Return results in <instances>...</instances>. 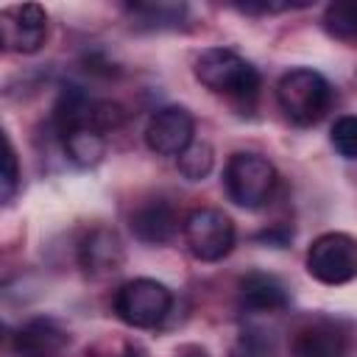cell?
<instances>
[{"label":"cell","instance_id":"6da1fadb","mask_svg":"<svg viewBox=\"0 0 357 357\" xmlns=\"http://www.w3.org/2000/svg\"><path fill=\"white\" fill-rule=\"evenodd\" d=\"M276 100L290 123L315 126L332 103V86L321 73L310 67H296L279 78Z\"/></svg>","mask_w":357,"mask_h":357},{"label":"cell","instance_id":"7a4b0ae2","mask_svg":"<svg viewBox=\"0 0 357 357\" xmlns=\"http://www.w3.org/2000/svg\"><path fill=\"white\" fill-rule=\"evenodd\" d=\"M195 78L220 95H237V98H251L259 89V73L234 50L229 47H206L195 64H192Z\"/></svg>","mask_w":357,"mask_h":357},{"label":"cell","instance_id":"3957f363","mask_svg":"<svg viewBox=\"0 0 357 357\" xmlns=\"http://www.w3.org/2000/svg\"><path fill=\"white\" fill-rule=\"evenodd\" d=\"M223 184H226L229 198L237 206L259 209L276 187V167L265 156L243 151L229 159V165L223 170Z\"/></svg>","mask_w":357,"mask_h":357},{"label":"cell","instance_id":"277c9868","mask_svg":"<svg viewBox=\"0 0 357 357\" xmlns=\"http://www.w3.org/2000/svg\"><path fill=\"white\" fill-rule=\"evenodd\" d=\"M170 304H173L170 290L162 282L145 279V276L120 284V290L114 293L117 318L134 329H151L162 324L165 315L170 312Z\"/></svg>","mask_w":357,"mask_h":357},{"label":"cell","instance_id":"5b68a950","mask_svg":"<svg viewBox=\"0 0 357 357\" xmlns=\"http://www.w3.org/2000/svg\"><path fill=\"white\" fill-rule=\"evenodd\" d=\"M184 243L195 259L218 262L234 248V223L223 209H192L184 218Z\"/></svg>","mask_w":357,"mask_h":357},{"label":"cell","instance_id":"8992f818","mask_svg":"<svg viewBox=\"0 0 357 357\" xmlns=\"http://www.w3.org/2000/svg\"><path fill=\"white\" fill-rule=\"evenodd\" d=\"M307 271L324 284H346L357 276V240L343 231H326L307 248Z\"/></svg>","mask_w":357,"mask_h":357},{"label":"cell","instance_id":"52a82bcc","mask_svg":"<svg viewBox=\"0 0 357 357\" xmlns=\"http://www.w3.org/2000/svg\"><path fill=\"white\" fill-rule=\"evenodd\" d=\"M47 36V14L36 3H20L0 11V45L11 53H36Z\"/></svg>","mask_w":357,"mask_h":357},{"label":"cell","instance_id":"ba28073f","mask_svg":"<svg viewBox=\"0 0 357 357\" xmlns=\"http://www.w3.org/2000/svg\"><path fill=\"white\" fill-rule=\"evenodd\" d=\"M195 120L184 106H162L145 126V142L159 156H181L195 139Z\"/></svg>","mask_w":357,"mask_h":357},{"label":"cell","instance_id":"9c48e42d","mask_svg":"<svg viewBox=\"0 0 357 357\" xmlns=\"http://www.w3.org/2000/svg\"><path fill=\"white\" fill-rule=\"evenodd\" d=\"M123 259H126L123 243H120L117 231H112L106 226L92 229L81 240V245H78V262L92 276H103V273L120 271L123 268Z\"/></svg>","mask_w":357,"mask_h":357},{"label":"cell","instance_id":"30bf717a","mask_svg":"<svg viewBox=\"0 0 357 357\" xmlns=\"http://www.w3.org/2000/svg\"><path fill=\"white\" fill-rule=\"evenodd\" d=\"M346 335L335 324L315 321L293 335L290 351L293 357H346Z\"/></svg>","mask_w":357,"mask_h":357},{"label":"cell","instance_id":"8fae6325","mask_svg":"<svg viewBox=\"0 0 357 357\" xmlns=\"http://www.w3.org/2000/svg\"><path fill=\"white\" fill-rule=\"evenodd\" d=\"M240 301L254 312H279L290 304V296L273 273L251 271L240 279Z\"/></svg>","mask_w":357,"mask_h":357},{"label":"cell","instance_id":"7c38bea8","mask_svg":"<svg viewBox=\"0 0 357 357\" xmlns=\"http://www.w3.org/2000/svg\"><path fill=\"white\" fill-rule=\"evenodd\" d=\"M176 229H178V218H176L173 206L165 201H148V204L137 206L131 215L134 237L142 243H151V245L167 243L176 234Z\"/></svg>","mask_w":357,"mask_h":357},{"label":"cell","instance_id":"4fadbf2b","mask_svg":"<svg viewBox=\"0 0 357 357\" xmlns=\"http://www.w3.org/2000/svg\"><path fill=\"white\" fill-rule=\"evenodd\" d=\"M67 343L64 329L50 318H36L17 332L20 357H56V351Z\"/></svg>","mask_w":357,"mask_h":357},{"label":"cell","instance_id":"5bb4252c","mask_svg":"<svg viewBox=\"0 0 357 357\" xmlns=\"http://www.w3.org/2000/svg\"><path fill=\"white\" fill-rule=\"evenodd\" d=\"M61 139H64V151L67 156L81 165V167H92L100 162L103 151H106V139L100 131H95L92 126L81 123V126H73L67 131H61Z\"/></svg>","mask_w":357,"mask_h":357},{"label":"cell","instance_id":"9a60e30c","mask_svg":"<svg viewBox=\"0 0 357 357\" xmlns=\"http://www.w3.org/2000/svg\"><path fill=\"white\" fill-rule=\"evenodd\" d=\"M324 28L340 42H357V0H335L324 8Z\"/></svg>","mask_w":357,"mask_h":357},{"label":"cell","instance_id":"2e32d148","mask_svg":"<svg viewBox=\"0 0 357 357\" xmlns=\"http://www.w3.org/2000/svg\"><path fill=\"white\" fill-rule=\"evenodd\" d=\"M131 17L139 25L148 28H176L181 25V17L187 14V6H176V3H134L128 6Z\"/></svg>","mask_w":357,"mask_h":357},{"label":"cell","instance_id":"e0dca14e","mask_svg":"<svg viewBox=\"0 0 357 357\" xmlns=\"http://www.w3.org/2000/svg\"><path fill=\"white\" fill-rule=\"evenodd\" d=\"M215 165V151L209 142H192L181 156H176V167L187 181H201L204 176H209Z\"/></svg>","mask_w":357,"mask_h":357},{"label":"cell","instance_id":"ac0fdd59","mask_svg":"<svg viewBox=\"0 0 357 357\" xmlns=\"http://www.w3.org/2000/svg\"><path fill=\"white\" fill-rule=\"evenodd\" d=\"M126 123V109L117 100H92L89 112H86V126H92L95 131L106 134V131H117Z\"/></svg>","mask_w":357,"mask_h":357},{"label":"cell","instance_id":"d6986e66","mask_svg":"<svg viewBox=\"0 0 357 357\" xmlns=\"http://www.w3.org/2000/svg\"><path fill=\"white\" fill-rule=\"evenodd\" d=\"M335 151L343 159H357V114H343L335 120L332 134H329Z\"/></svg>","mask_w":357,"mask_h":357},{"label":"cell","instance_id":"ffe728a7","mask_svg":"<svg viewBox=\"0 0 357 357\" xmlns=\"http://www.w3.org/2000/svg\"><path fill=\"white\" fill-rule=\"evenodd\" d=\"M20 187V165H17V153H14V145L6 139V156H3V176H0V195L3 201L8 204L14 198Z\"/></svg>","mask_w":357,"mask_h":357},{"label":"cell","instance_id":"44dd1931","mask_svg":"<svg viewBox=\"0 0 357 357\" xmlns=\"http://www.w3.org/2000/svg\"><path fill=\"white\" fill-rule=\"evenodd\" d=\"M89 357H137V351L131 346H120V349H109V351H92Z\"/></svg>","mask_w":357,"mask_h":357},{"label":"cell","instance_id":"7402d4cb","mask_svg":"<svg viewBox=\"0 0 357 357\" xmlns=\"http://www.w3.org/2000/svg\"><path fill=\"white\" fill-rule=\"evenodd\" d=\"M178 357H209V354H206V349H201V346H184V349L178 351Z\"/></svg>","mask_w":357,"mask_h":357}]
</instances>
